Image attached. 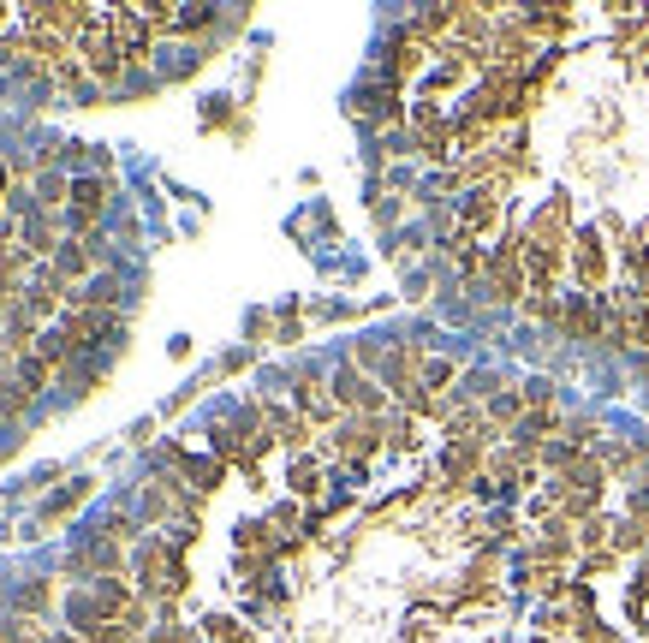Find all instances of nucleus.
I'll use <instances>...</instances> for the list:
<instances>
[{
	"mask_svg": "<svg viewBox=\"0 0 649 643\" xmlns=\"http://www.w3.org/2000/svg\"><path fill=\"white\" fill-rule=\"evenodd\" d=\"M292 489H298V495H316V489H322L316 465H292Z\"/></svg>",
	"mask_w": 649,
	"mask_h": 643,
	"instance_id": "6e6552de",
	"label": "nucleus"
},
{
	"mask_svg": "<svg viewBox=\"0 0 649 643\" xmlns=\"http://www.w3.org/2000/svg\"><path fill=\"white\" fill-rule=\"evenodd\" d=\"M578 638H584V643H620L608 626H602V620H596V614H584V620H578Z\"/></svg>",
	"mask_w": 649,
	"mask_h": 643,
	"instance_id": "0eeeda50",
	"label": "nucleus"
},
{
	"mask_svg": "<svg viewBox=\"0 0 649 643\" xmlns=\"http://www.w3.org/2000/svg\"><path fill=\"white\" fill-rule=\"evenodd\" d=\"M203 638H215V643H251V632H245L239 620H227V614H215V620H203Z\"/></svg>",
	"mask_w": 649,
	"mask_h": 643,
	"instance_id": "20e7f679",
	"label": "nucleus"
},
{
	"mask_svg": "<svg viewBox=\"0 0 649 643\" xmlns=\"http://www.w3.org/2000/svg\"><path fill=\"white\" fill-rule=\"evenodd\" d=\"M334 405H358V411H382V393H376V382H364L352 364L334 376Z\"/></svg>",
	"mask_w": 649,
	"mask_h": 643,
	"instance_id": "f257e3e1",
	"label": "nucleus"
},
{
	"mask_svg": "<svg viewBox=\"0 0 649 643\" xmlns=\"http://www.w3.org/2000/svg\"><path fill=\"white\" fill-rule=\"evenodd\" d=\"M18 602H24L30 614H36V608H48V602H54V584H30V590H24Z\"/></svg>",
	"mask_w": 649,
	"mask_h": 643,
	"instance_id": "9d476101",
	"label": "nucleus"
},
{
	"mask_svg": "<svg viewBox=\"0 0 649 643\" xmlns=\"http://www.w3.org/2000/svg\"><path fill=\"white\" fill-rule=\"evenodd\" d=\"M84 495H90V483H72L66 495H54V501L42 507V518H48V524H54V518H66V513H72V507H78V501H84Z\"/></svg>",
	"mask_w": 649,
	"mask_h": 643,
	"instance_id": "423d86ee",
	"label": "nucleus"
},
{
	"mask_svg": "<svg viewBox=\"0 0 649 643\" xmlns=\"http://www.w3.org/2000/svg\"><path fill=\"white\" fill-rule=\"evenodd\" d=\"M602 274H608L602 239H596V233H584V239H578V280H584V286H602Z\"/></svg>",
	"mask_w": 649,
	"mask_h": 643,
	"instance_id": "7ed1b4c3",
	"label": "nucleus"
},
{
	"mask_svg": "<svg viewBox=\"0 0 649 643\" xmlns=\"http://www.w3.org/2000/svg\"><path fill=\"white\" fill-rule=\"evenodd\" d=\"M72 197H78V215H72V221H78V233H90L96 215H102V203H108V185H102V179H78Z\"/></svg>",
	"mask_w": 649,
	"mask_h": 643,
	"instance_id": "f03ea898",
	"label": "nucleus"
},
{
	"mask_svg": "<svg viewBox=\"0 0 649 643\" xmlns=\"http://www.w3.org/2000/svg\"><path fill=\"white\" fill-rule=\"evenodd\" d=\"M298 405H304V411H310V417H328V411H334V399H328V393H322V382H310V376H304V382H298Z\"/></svg>",
	"mask_w": 649,
	"mask_h": 643,
	"instance_id": "39448f33",
	"label": "nucleus"
},
{
	"mask_svg": "<svg viewBox=\"0 0 649 643\" xmlns=\"http://www.w3.org/2000/svg\"><path fill=\"white\" fill-rule=\"evenodd\" d=\"M649 536H644V524H620V530H614V548H620V554H626V548H644Z\"/></svg>",
	"mask_w": 649,
	"mask_h": 643,
	"instance_id": "1a4fd4ad",
	"label": "nucleus"
},
{
	"mask_svg": "<svg viewBox=\"0 0 649 643\" xmlns=\"http://www.w3.org/2000/svg\"><path fill=\"white\" fill-rule=\"evenodd\" d=\"M36 191H42V203H60V197H66V179H60V173H54V179H42V185H36Z\"/></svg>",
	"mask_w": 649,
	"mask_h": 643,
	"instance_id": "9b49d317",
	"label": "nucleus"
}]
</instances>
